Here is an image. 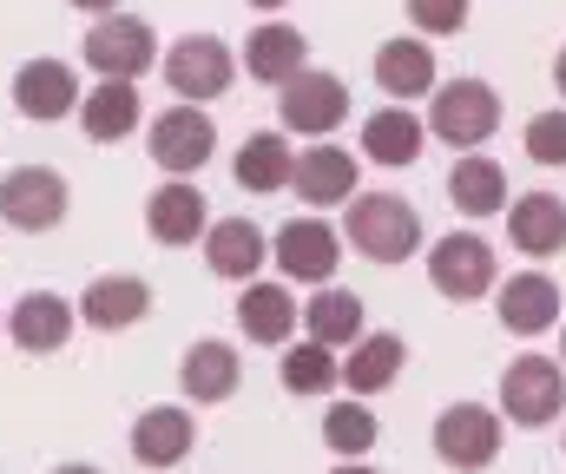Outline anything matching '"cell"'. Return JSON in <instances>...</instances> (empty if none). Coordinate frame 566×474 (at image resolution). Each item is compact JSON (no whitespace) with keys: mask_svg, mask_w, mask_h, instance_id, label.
<instances>
[{"mask_svg":"<svg viewBox=\"0 0 566 474\" xmlns=\"http://www.w3.org/2000/svg\"><path fill=\"white\" fill-rule=\"evenodd\" d=\"M349 251L369 264H409L422 251V211L402 191H356L349 198V224H343Z\"/></svg>","mask_w":566,"mask_h":474,"instance_id":"6da1fadb","label":"cell"},{"mask_svg":"<svg viewBox=\"0 0 566 474\" xmlns=\"http://www.w3.org/2000/svg\"><path fill=\"white\" fill-rule=\"evenodd\" d=\"M428 139L454 146V152H481L501 133V93L488 80H448L428 93Z\"/></svg>","mask_w":566,"mask_h":474,"instance_id":"7a4b0ae2","label":"cell"},{"mask_svg":"<svg viewBox=\"0 0 566 474\" xmlns=\"http://www.w3.org/2000/svg\"><path fill=\"white\" fill-rule=\"evenodd\" d=\"M158 73H165V86H171L185 106H211V99L231 93L238 60H231V46H224L218 33H185V40H171V46L158 53Z\"/></svg>","mask_w":566,"mask_h":474,"instance_id":"3957f363","label":"cell"},{"mask_svg":"<svg viewBox=\"0 0 566 474\" xmlns=\"http://www.w3.org/2000/svg\"><path fill=\"white\" fill-rule=\"evenodd\" d=\"M66 211H73L66 171H53V165H13V171L0 178V218H7L13 231H27V238L60 231Z\"/></svg>","mask_w":566,"mask_h":474,"instance_id":"277c9868","label":"cell"},{"mask_svg":"<svg viewBox=\"0 0 566 474\" xmlns=\"http://www.w3.org/2000/svg\"><path fill=\"white\" fill-rule=\"evenodd\" d=\"M145 152H151V165H158L165 178H198V171L218 158V126H211L205 106H185V99H178L171 113L151 119Z\"/></svg>","mask_w":566,"mask_h":474,"instance_id":"5b68a950","label":"cell"},{"mask_svg":"<svg viewBox=\"0 0 566 474\" xmlns=\"http://www.w3.org/2000/svg\"><path fill=\"white\" fill-rule=\"evenodd\" d=\"M566 409V369L554 356H514L501 369V415L514 429H547Z\"/></svg>","mask_w":566,"mask_h":474,"instance_id":"8992f818","label":"cell"},{"mask_svg":"<svg viewBox=\"0 0 566 474\" xmlns=\"http://www.w3.org/2000/svg\"><path fill=\"white\" fill-rule=\"evenodd\" d=\"M343 119H349V86H343L336 73L303 66L296 80H283L277 86V126L283 133H303V139L316 146V139H329Z\"/></svg>","mask_w":566,"mask_h":474,"instance_id":"52a82bcc","label":"cell"},{"mask_svg":"<svg viewBox=\"0 0 566 474\" xmlns=\"http://www.w3.org/2000/svg\"><path fill=\"white\" fill-rule=\"evenodd\" d=\"M80 53H86V66L99 80H139L145 66L158 60V33H151L145 13H106V20L86 27Z\"/></svg>","mask_w":566,"mask_h":474,"instance_id":"ba28073f","label":"cell"},{"mask_svg":"<svg viewBox=\"0 0 566 474\" xmlns=\"http://www.w3.org/2000/svg\"><path fill=\"white\" fill-rule=\"evenodd\" d=\"M428 284L448 297V304H481L494 291V244L474 238V231H448L428 244Z\"/></svg>","mask_w":566,"mask_h":474,"instance_id":"9c48e42d","label":"cell"},{"mask_svg":"<svg viewBox=\"0 0 566 474\" xmlns=\"http://www.w3.org/2000/svg\"><path fill=\"white\" fill-rule=\"evenodd\" d=\"M434 455H441V468H454V474L494 468V455H501V409H481V402L441 409L434 415Z\"/></svg>","mask_w":566,"mask_h":474,"instance_id":"30bf717a","label":"cell"},{"mask_svg":"<svg viewBox=\"0 0 566 474\" xmlns=\"http://www.w3.org/2000/svg\"><path fill=\"white\" fill-rule=\"evenodd\" d=\"M271 257L290 284H329L343 264V231L323 218H283L277 238H271Z\"/></svg>","mask_w":566,"mask_h":474,"instance_id":"8fae6325","label":"cell"},{"mask_svg":"<svg viewBox=\"0 0 566 474\" xmlns=\"http://www.w3.org/2000/svg\"><path fill=\"white\" fill-rule=\"evenodd\" d=\"M80 80H73V66L66 60H27L20 73H13V113L20 119H33V126H53V119H73L80 113Z\"/></svg>","mask_w":566,"mask_h":474,"instance_id":"7c38bea8","label":"cell"},{"mask_svg":"<svg viewBox=\"0 0 566 474\" xmlns=\"http://www.w3.org/2000/svg\"><path fill=\"white\" fill-rule=\"evenodd\" d=\"M356 185H363V165H356V152H343V146H329V139L303 146V152H296V165H290V191H296L303 204H316V211L349 204V198H356Z\"/></svg>","mask_w":566,"mask_h":474,"instance_id":"4fadbf2b","label":"cell"},{"mask_svg":"<svg viewBox=\"0 0 566 474\" xmlns=\"http://www.w3.org/2000/svg\"><path fill=\"white\" fill-rule=\"evenodd\" d=\"M145 231H151V244H165V251L198 244V238L211 231V204H205V191H198L191 178L158 185V191L145 198Z\"/></svg>","mask_w":566,"mask_h":474,"instance_id":"5bb4252c","label":"cell"},{"mask_svg":"<svg viewBox=\"0 0 566 474\" xmlns=\"http://www.w3.org/2000/svg\"><path fill=\"white\" fill-rule=\"evenodd\" d=\"M198 244H205L211 277H224V284H258V271L271 264V238L251 218H211V231Z\"/></svg>","mask_w":566,"mask_h":474,"instance_id":"9a60e30c","label":"cell"},{"mask_svg":"<svg viewBox=\"0 0 566 474\" xmlns=\"http://www.w3.org/2000/svg\"><path fill=\"white\" fill-rule=\"evenodd\" d=\"M73 304L60 297V291H27L13 310H7V343L13 349H27V356H53V349H66L73 343Z\"/></svg>","mask_w":566,"mask_h":474,"instance_id":"2e32d148","label":"cell"},{"mask_svg":"<svg viewBox=\"0 0 566 474\" xmlns=\"http://www.w3.org/2000/svg\"><path fill=\"white\" fill-rule=\"evenodd\" d=\"M73 316L86 323V329H133V323H145L151 316V284L145 277H133V271H106V277H93L86 284V297L73 304Z\"/></svg>","mask_w":566,"mask_h":474,"instance_id":"e0dca14e","label":"cell"},{"mask_svg":"<svg viewBox=\"0 0 566 474\" xmlns=\"http://www.w3.org/2000/svg\"><path fill=\"white\" fill-rule=\"evenodd\" d=\"M133 462L139 468H178L191 449H198V422H191V409H178V402H158V409H145L139 422H133Z\"/></svg>","mask_w":566,"mask_h":474,"instance_id":"ac0fdd59","label":"cell"},{"mask_svg":"<svg viewBox=\"0 0 566 474\" xmlns=\"http://www.w3.org/2000/svg\"><path fill=\"white\" fill-rule=\"evenodd\" d=\"M434 46H428L422 33H396V40H382L376 46V86L396 99V106H409V99H428L434 93Z\"/></svg>","mask_w":566,"mask_h":474,"instance_id":"d6986e66","label":"cell"},{"mask_svg":"<svg viewBox=\"0 0 566 474\" xmlns=\"http://www.w3.org/2000/svg\"><path fill=\"white\" fill-rule=\"evenodd\" d=\"M494 316H501V329H514V336H547V329L560 323V284L541 277V271H521V277L494 284Z\"/></svg>","mask_w":566,"mask_h":474,"instance_id":"ffe728a7","label":"cell"},{"mask_svg":"<svg viewBox=\"0 0 566 474\" xmlns=\"http://www.w3.org/2000/svg\"><path fill=\"white\" fill-rule=\"evenodd\" d=\"M507 244L521 257H560L566 251V198L560 191H527L507 204Z\"/></svg>","mask_w":566,"mask_h":474,"instance_id":"44dd1931","label":"cell"},{"mask_svg":"<svg viewBox=\"0 0 566 474\" xmlns=\"http://www.w3.org/2000/svg\"><path fill=\"white\" fill-rule=\"evenodd\" d=\"M409 362V343L396 329H363L349 343V362H336V382H349V396H382Z\"/></svg>","mask_w":566,"mask_h":474,"instance_id":"7402d4cb","label":"cell"},{"mask_svg":"<svg viewBox=\"0 0 566 474\" xmlns=\"http://www.w3.org/2000/svg\"><path fill=\"white\" fill-rule=\"evenodd\" d=\"M80 133L93 139V146H119V139H133L139 133V86L133 80H99L86 99H80Z\"/></svg>","mask_w":566,"mask_h":474,"instance_id":"603a6c76","label":"cell"},{"mask_svg":"<svg viewBox=\"0 0 566 474\" xmlns=\"http://www.w3.org/2000/svg\"><path fill=\"white\" fill-rule=\"evenodd\" d=\"M238 376H244V362H238V349L218 343V336H198V343L185 349V362H178V389H185L191 402H231V396H238Z\"/></svg>","mask_w":566,"mask_h":474,"instance_id":"cb8c5ba5","label":"cell"},{"mask_svg":"<svg viewBox=\"0 0 566 474\" xmlns=\"http://www.w3.org/2000/svg\"><path fill=\"white\" fill-rule=\"evenodd\" d=\"M428 146V126L409 113V106H382L363 119V158L369 165H389V171H409Z\"/></svg>","mask_w":566,"mask_h":474,"instance_id":"d4e9b609","label":"cell"},{"mask_svg":"<svg viewBox=\"0 0 566 474\" xmlns=\"http://www.w3.org/2000/svg\"><path fill=\"white\" fill-rule=\"evenodd\" d=\"M448 204H454L461 218H494V211H507V171L488 152H461L454 171H448Z\"/></svg>","mask_w":566,"mask_h":474,"instance_id":"484cf974","label":"cell"},{"mask_svg":"<svg viewBox=\"0 0 566 474\" xmlns=\"http://www.w3.org/2000/svg\"><path fill=\"white\" fill-rule=\"evenodd\" d=\"M303 66H310V40H303L296 27H283V20L258 27V33L244 40V73H251V80H264V86L296 80Z\"/></svg>","mask_w":566,"mask_h":474,"instance_id":"4316f807","label":"cell"},{"mask_svg":"<svg viewBox=\"0 0 566 474\" xmlns=\"http://www.w3.org/2000/svg\"><path fill=\"white\" fill-rule=\"evenodd\" d=\"M303 329H310V343L343 349V343H356V336L369 329V310H363L356 291H329V284H323V291L303 304Z\"/></svg>","mask_w":566,"mask_h":474,"instance_id":"83f0119b","label":"cell"},{"mask_svg":"<svg viewBox=\"0 0 566 474\" xmlns=\"http://www.w3.org/2000/svg\"><path fill=\"white\" fill-rule=\"evenodd\" d=\"M290 165H296V152H290L283 133H251L231 158V178L244 191H290Z\"/></svg>","mask_w":566,"mask_h":474,"instance_id":"f1b7e54d","label":"cell"},{"mask_svg":"<svg viewBox=\"0 0 566 474\" xmlns=\"http://www.w3.org/2000/svg\"><path fill=\"white\" fill-rule=\"evenodd\" d=\"M238 323H244L251 343H290V329H296V297H290L283 284H244Z\"/></svg>","mask_w":566,"mask_h":474,"instance_id":"f546056e","label":"cell"},{"mask_svg":"<svg viewBox=\"0 0 566 474\" xmlns=\"http://www.w3.org/2000/svg\"><path fill=\"white\" fill-rule=\"evenodd\" d=\"M376 415H369V402L363 396H343V402H329L323 409V449H336V462H363L369 449H376Z\"/></svg>","mask_w":566,"mask_h":474,"instance_id":"4dcf8cb0","label":"cell"},{"mask_svg":"<svg viewBox=\"0 0 566 474\" xmlns=\"http://www.w3.org/2000/svg\"><path fill=\"white\" fill-rule=\"evenodd\" d=\"M277 382L290 389V396H323V389H336V349H323V343H296V349H283Z\"/></svg>","mask_w":566,"mask_h":474,"instance_id":"1f68e13d","label":"cell"},{"mask_svg":"<svg viewBox=\"0 0 566 474\" xmlns=\"http://www.w3.org/2000/svg\"><path fill=\"white\" fill-rule=\"evenodd\" d=\"M521 146H527L534 165H566V113H534Z\"/></svg>","mask_w":566,"mask_h":474,"instance_id":"d6a6232c","label":"cell"},{"mask_svg":"<svg viewBox=\"0 0 566 474\" xmlns=\"http://www.w3.org/2000/svg\"><path fill=\"white\" fill-rule=\"evenodd\" d=\"M409 20L422 27V40H448L468 27V0H409Z\"/></svg>","mask_w":566,"mask_h":474,"instance_id":"836d02e7","label":"cell"},{"mask_svg":"<svg viewBox=\"0 0 566 474\" xmlns=\"http://www.w3.org/2000/svg\"><path fill=\"white\" fill-rule=\"evenodd\" d=\"M66 7H73V13H93V20H106V13H119L126 0H66Z\"/></svg>","mask_w":566,"mask_h":474,"instance_id":"e575fe53","label":"cell"},{"mask_svg":"<svg viewBox=\"0 0 566 474\" xmlns=\"http://www.w3.org/2000/svg\"><path fill=\"white\" fill-rule=\"evenodd\" d=\"M53 474H106V468H93V462H60Z\"/></svg>","mask_w":566,"mask_h":474,"instance_id":"d590c367","label":"cell"},{"mask_svg":"<svg viewBox=\"0 0 566 474\" xmlns=\"http://www.w3.org/2000/svg\"><path fill=\"white\" fill-rule=\"evenodd\" d=\"M329 474H382V468H369V462H336Z\"/></svg>","mask_w":566,"mask_h":474,"instance_id":"8d00e7d4","label":"cell"},{"mask_svg":"<svg viewBox=\"0 0 566 474\" xmlns=\"http://www.w3.org/2000/svg\"><path fill=\"white\" fill-rule=\"evenodd\" d=\"M554 86H560V99H566V46H560V60H554Z\"/></svg>","mask_w":566,"mask_h":474,"instance_id":"74e56055","label":"cell"},{"mask_svg":"<svg viewBox=\"0 0 566 474\" xmlns=\"http://www.w3.org/2000/svg\"><path fill=\"white\" fill-rule=\"evenodd\" d=\"M244 7H258V13H277V7H290V0H244Z\"/></svg>","mask_w":566,"mask_h":474,"instance_id":"f35d334b","label":"cell"},{"mask_svg":"<svg viewBox=\"0 0 566 474\" xmlns=\"http://www.w3.org/2000/svg\"><path fill=\"white\" fill-rule=\"evenodd\" d=\"M560 369H566V323H560Z\"/></svg>","mask_w":566,"mask_h":474,"instance_id":"ab89813d","label":"cell"},{"mask_svg":"<svg viewBox=\"0 0 566 474\" xmlns=\"http://www.w3.org/2000/svg\"><path fill=\"white\" fill-rule=\"evenodd\" d=\"M0 329H7V310H0Z\"/></svg>","mask_w":566,"mask_h":474,"instance_id":"60d3db41","label":"cell"}]
</instances>
